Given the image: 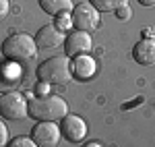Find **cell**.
Here are the masks:
<instances>
[{
    "mask_svg": "<svg viewBox=\"0 0 155 147\" xmlns=\"http://www.w3.org/2000/svg\"><path fill=\"white\" fill-rule=\"evenodd\" d=\"M132 58L141 66H153L155 64V39L143 37L141 42H137L134 48H132Z\"/></svg>",
    "mask_w": 155,
    "mask_h": 147,
    "instance_id": "11",
    "label": "cell"
},
{
    "mask_svg": "<svg viewBox=\"0 0 155 147\" xmlns=\"http://www.w3.org/2000/svg\"><path fill=\"white\" fill-rule=\"evenodd\" d=\"M35 91H37V95H48L50 93V85L48 83H44V81H39L35 87Z\"/></svg>",
    "mask_w": 155,
    "mask_h": 147,
    "instance_id": "20",
    "label": "cell"
},
{
    "mask_svg": "<svg viewBox=\"0 0 155 147\" xmlns=\"http://www.w3.org/2000/svg\"><path fill=\"white\" fill-rule=\"evenodd\" d=\"M11 11V2L8 0H0V19H4Z\"/></svg>",
    "mask_w": 155,
    "mask_h": 147,
    "instance_id": "19",
    "label": "cell"
},
{
    "mask_svg": "<svg viewBox=\"0 0 155 147\" xmlns=\"http://www.w3.org/2000/svg\"><path fill=\"white\" fill-rule=\"evenodd\" d=\"M93 6H95L99 12H116L120 6H124V4H128V0H89Z\"/></svg>",
    "mask_w": 155,
    "mask_h": 147,
    "instance_id": "14",
    "label": "cell"
},
{
    "mask_svg": "<svg viewBox=\"0 0 155 147\" xmlns=\"http://www.w3.org/2000/svg\"><path fill=\"white\" fill-rule=\"evenodd\" d=\"M66 114H68V106L60 95L48 93L29 99V116L37 122H58Z\"/></svg>",
    "mask_w": 155,
    "mask_h": 147,
    "instance_id": "1",
    "label": "cell"
},
{
    "mask_svg": "<svg viewBox=\"0 0 155 147\" xmlns=\"http://www.w3.org/2000/svg\"><path fill=\"white\" fill-rule=\"evenodd\" d=\"M54 27L60 29L62 33H64V31H68V29H72V17H71V12H62V15H58V17H56V21H54Z\"/></svg>",
    "mask_w": 155,
    "mask_h": 147,
    "instance_id": "15",
    "label": "cell"
},
{
    "mask_svg": "<svg viewBox=\"0 0 155 147\" xmlns=\"http://www.w3.org/2000/svg\"><path fill=\"white\" fill-rule=\"evenodd\" d=\"M23 79V71L19 66V62L12 60H2L0 62V93L15 91L17 85Z\"/></svg>",
    "mask_w": 155,
    "mask_h": 147,
    "instance_id": "9",
    "label": "cell"
},
{
    "mask_svg": "<svg viewBox=\"0 0 155 147\" xmlns=\"http://www.w3.org/2000/svg\"><path fill=\"white\" fill-rule=\"evenodd\" d=\"M139 4H143V6H149V8H153V6H155V0H139Z\"/></svg>",
    "mask_w": 155,
    "mask_h": 147,
    "instance_id": "22",
    "label": "cell"
},
{
    "mask_svg": "<svg viewBox=\"0 0 155 147\" xmlns=\"http://www.w3.org/2000/svg\"><path fill=\"white\" fill-rule=\"evenodd\" d=\"M39 8L48 15L58 17L62 12H72V0H39Z\"/></svg>",
    "mask_w": 155,
    "mask_h": 147,
    "instance_id": "13",
    "label": "cell"
},
{
    "mask_svg": "<svg viewBox=\"0 0 155 147\" xmlns=\"http://www.w3.org/2000/svg\"><path fill=\"white\" fill-rule=\"evenodd\" d=\"M95 73H97L95 58H91L89 54H81V56L72 58V77H77L81 81H89Z\"/></svg>",
    "mask_w": 155,
    "mask_h": 147,
    "instance_id": "12",
    "label": "cell"
},
{
    "mask_svg": "<svg viewBox=\"0 0 155 147\" xmlns=\"http://www.w3.org/2000/svg\"><path fill=\"white\" fill-rule=\"evenodd\" d=\"M85 147H99V145H97V143H87Z\"/></svg>",
    "mask_w": 155,
    "mask_h": 147,
    "instance_id": "23",
    "label": "cell"
},
{
    "mask_svg": "<svg viewBox=\"0 0 155 147\" xmlns=\"http://www.w3.org/2000/svg\"><path fill=\"white\" fill-rule=\"evenodd\" d=\"M2 56L4 60H12V62H27L33 60L37 54V46L35 39L27 33H12L2 42Z\"/></svg>",
    "mask_w": 155,
    "mask_h": 147,
    "instance_id": "3",
    "label": "cell"
},
{
    "mask_svg": "<svg viewBox=\"0 0 155 147\" xmlns=\"http://www.w3.org/2000/svg\"><path fill=\"white\" fill-rule=\"evenodd\" d=\"M93 46L91 42V35L89 31H81V29H74L68 35L64 37V56L68 58H74V56H81V54H87Z\"/></svg>",
    "mask_w": 155,
    "mask_h": 147,
    "instance_id": "7",
    "label": "cell"
},
{
    "mask_svg": "<svg viewBox=\"0 0 155 147\" xmlns=\"http://www.w3.org/2000/svg\"><path fill=\"white\" fill-rule=\"evenodd\" d=\"M72 17V27L81 31H93L99 27V11L91 2H79L71 12Z\"/></svg>",
    "mask_w": 155,
    "mask_h": 147,
    "instance_id": "5",
    "label": "cell"
},
{
    "mask_svg": "<svg viewBox=\"0 0 155 147\" xmlns=\"http://www.w3.org/2000/svg\"><path fill=\"white\" fill-rule=\"evenodd\" d=\"M31 139L37 147H56L60 141V124L56 122H37L31 129Z\"/></svg>",
    "mask_w": 155,
    "mask_h": 147,
    "instance_id": "6",
    "label": "cell"
},
{
    "mask_svg": "<svg viewBox=\"0 0 155 147\" xmlns=\"http://www.w3.org/2000/svg\"><path fill=\"white\" fill-rule=\"evenodd\" d=\"M60 133L62 137L66 139V141H71V143H79V141H83L85 135H87V124L81 116H77V114H66L62 120H60Z\"/></svg>",
    "mask_w": 155,
    "mask_h": 147,
    "instance_id": "8",
    "label": "cell"
},
{
    "mask_svg": "<svg viewBox=\"0 0 155 147\" xmlns=\"http://www.w3.org/2000/svg\"><path fill=\"white\" fill-rule=\"evenodd\" d=\"M37 79L48 85H66L72 79V60L68 56H52L37 66Z\"/></svg>",
    "mask_w": 155,
    "mask_h": 147,
    "instance_id": "2",
    "label": "cell"
},
{
    "mask_svg": "<svg viewBox=\"0 0 155 147\" xmlns=\"http://www.w3.org/2000/svg\"><path fill=\"white\" fill-rule=\"evenodd\" d=\"M0 116L6 120H23L29 116V102L19 91H6L0 95Z\"/></svg>",
    "mask_w": 155,
    "mask_h": 147,
    "instance_id": "4",
    "label": "cell"
},
{
    "mask_svg": "<svg viewBox=\"0 0 155 147\" xmlns=\"http://www.w3.org/2000/svg\"><path fill=\"white\" fill-rule=\"evenodd\" d=\"M141 35L147 37V39H153V37H155V27H147V29H143Z\"/></svg>",
    "mask_w": 155,
    "mask_h": 147,
    "instance_id": "21",
    "label": "cell"
},
{
    "mask_svg": "<svg viewBox=\"0 0 155 147\" xmlns=\"http://www.w3.org/2000/svg\"><path fill=\"white\" fill-rule=\"evenodd\" d=\"M35 46L37 50H52V48H58L60 44H64V33L56 29L54 25H44L39 27L35 33Z\"/></svg>",
    "mask_w": 155,
    "mask_h": 147,
    "instance_id": "10",
    "label": "cell"
},
{
    "mask_svg": "<svg viewBox=\"0 0 155 147\" xmlns=\"http://www.w3.org/2000/svg\"><path fill=\"white\" fill-rule=\"evenodd\" d=\"M116 17H118L120 21H128L132 17V11H130V4H124V6H120L118 11H116Z\"/></svg>",
    "mask_w": 155,
    "mask_h": 147,
    "instance_id": "17",
    "label": "cell"
},
{
    "mask_svg": "<svg viewBox=\"0 0 155 147\" xmlns=\"http://www.w3.org/2000/svg\"><path fill=\"white\" fill-rule=\"evenodd\" d=\"M4 147H37L35 143H33V139L27 135H19V137H12L11 141L6 143Z\"/></svg>",
    "mask_w": 155,
    "mask_h": 147,
    "instance_id": "16",
    "label": "cell"
},
{
    "mask_svg": "<svg viewBox=\"0 0 155 147\" xmlns=\"http://www.w3.org/2000/svg\"><path fill=\"white\" fill-rule=\"evenodd\" d=\"M8 141H11L8 139V129H6V124L0 120V147H4Z\"/></svg>",
    "mask_w": 155,
    "mask_h": 147,
    "instance_id": "18",
    "label": "cell"
}]
</instances>
